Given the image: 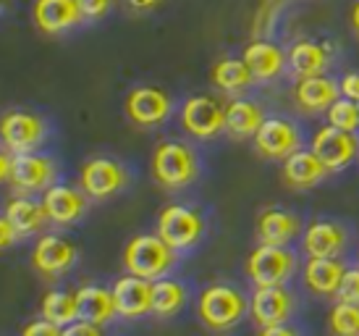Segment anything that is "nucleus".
<instances>
[{
    "instance_id": "1",
    "label": "nucleus",
    "mask_w": 359,
    "mask_h": 336,
    "mask_svg": "<svg viewBox=\"0 0 359 336\" xmlns=\"http://www.w3.org/2000/svg\"><path fill=\"white\" fill-rule=\"evenodd\" d=\"M152 179L165 189H184L200 176V158L187 142H160L152 150Z\"/></svg>"
},
{
    "instance_id": "2",
    "label": "nucleus",
    "mask_w": 359,
    "mask_h": 336,
    "mask_svg": "<svg viewBox=\"0 0 359 336\" xmlns=\"http://www.w3.org/2000/svg\"><path fill=\"white\" fill-rule=\"evenodd\" d=\"M173 266H176V250L160 234H137L123 247V268L134 276L158 281L168 276Z\"/></svg>"
},
{
    "instance_id": "3",
    "label": "nucleus",
    "mask_w": 359,
    "mask_h": 336,
    "mask_svg": "<svg viewBox=\"0 0 359 336\" xmlns=\"http://www.w3.org/2000/svg\"><path fill=\"white\" fill-rule=\"evenodd\" d=\"M247 297L229 284H210L202 289L197 299V316L202 326H208L210 331H229L247 316Z\"/></svg>"
},
{
    "instance_id": "4",
    "label": "nucleus",
    "mask_w": 359,
    "mask_h": 336,
    "mask_svg": "<svg viewBox=\"0 0 359 336\" xmlns=\"http://www.w3.org/2000/svg\"><path fill=\"white\" fill-rule=\"evenodd\" d=\"M205 226H208L205 216L189 205H165L158 216V234L176 252L197 247L200 239L205 237Z\"/></svg>"
},
{
    "instance_id": "5",
    "label": "nucleus",
    "mask_w": 359,
    "mask_h": 336,
    "mask_svg": "<svg viewBox=\"0 0 359 336\" xmlns=\"http://www.w3.org/2000/svg\"><path fill=\"white\" fill-rule=\"evenodd\" d=\"M297 273V255L278 245H257L247 257V276L255 287H280Z\"/></svg>"
},
{
    "instance_id": "6",
    "label": "nucleus",
    "mask_w": 359,
    "mask_h": 336,
    "mask_svg": "<svg viewBox=\"0 0 359 336\" xmlns=\"http://www.w3.org/2000/svg\"><path fill=\"white\" fill-rule=\"evenodd\" d=\"M181 127L194 139H215L226 131V105L208 95H194L181 105Z\"/></svg>"
},
{
    "instance_id": "7",
    "label": "nucleus",
    "mask_w": 359,
    "mask_h": 336,
    "mask_svg": "<svg viewBox=\"0 0 359 336\" xmlns=\"http://www.w3.org/2000/svg\"><path fill=\"white\" fill-rule=\"evenodd\" d=\"M129 184V174L113 158H90L79 168V187L92 200H108Z\"/></svg>"
},
{
    "instance_id": "8",
    "label": "nucleus",
    "mask_w": 359,
    "mask_h": 336,
    "mask_svg": "<svg viewBox=\"0 0 359 336\" xmlns=\"http://www.w3.org/2000/svg\"><path fill=\"white\" fill-rule=\"evenodd\" d=\"M45 134H48V124L32 110H8L0 124L3 148L11 153H34V148H40L45 142Z\"/></svg>"
},
{
    "instance_id": "9",
    "label": "nucleus",
    "mask_w": 359,
    "mask_h": 336,
    "mask_svg": "<svg viewBox=\"0 0 359 336\" xmlns=\"http://www.w3.org/2000/svg\"><path fill=\"white\" fill-rule=\"evenodd\" d=\"M55 176H58V166L48 155L13 153V166H11V176L6 184H11V187L24 192V195H32V192L50 189Z\"/></svg>"
},
{
    "instance_id": "10",
    "label": "nucleus",
    "mask_w": 359,
    "mask_h": 336,
    "mask_svg": "<svg viewBox=\"0 0 359 336\" xmlns=\"http://www.w3.org/2000/svg\"><path fill=\"white\" fill-rule=\"evenodd\" d=\"M170 108H173V100L168 92L152 84L134 87L123 100V110L137 127H158L170 116Z\"/></svg>"
},
{
    "instance_id": "11",
    "label": "nucleus",
    "mask_w": 359,
    "mask_h": 336,
    "mask_svg": "<svg viewBox=\"0 0 359 336\" xmlns=\"http://www.w3.org/2000/svg\"><path fill=\"white\" fill-rule=\"evenodd\" d=\"M255 150L268 160H286L302 150V134L289 119H265L255 134Z\"/></svg>"
},
{
    "instance_id": "12",
    "label": "nucleus",
    "mask_w": 359,
    "mask_h": 336,
    "mask_svg": "<svg viewBox=\"0 0 359 336\" xmlns=\"http://www.w3.org/2000/svg\"><path fill=\"white\" fill-rule=\"evenodd\" d=\"M309 150L325 163L328 171H341L359 155V139L354 137V131H344V129L328 124V127L318 129Z\"/></svg>"
},
{
    "instance_id": "13",
    "label": "nucleus",
    "mask_w": 359,
    "mask_h": 336,
    "mask_svg": "<svg viewBox=\"0 0 359 336\" xmlns=\"http://www.w3.org/2000/svg\"><path fill=\"white\" fill-rule=\"evenodd\" d=\"M76 257H79V250L66 237L45 234L32 250V266L45 278H58L76 266Z\"/></svg>"
},
{
    "instance_id": "14",
    "label": "nucleus",
    "mask_w": 359,
    "mask_h": 336,
    "mask_svg": "<svg viewBox=\"0 0 359 336\" xmlns=\"http://www.w3.org/2000/svg\"><path fill=\"white\" fill-rule=\"evenodd\" d=\"M250 316L259 328L280 326L294 316V295L283 287H257L250 299Z\"/></svg>"
},
{
    "instance_id": "15",
    "label": "nucleus",
    "mask_w": 359,
    "mask_h": 336,
    "mask_svg": "<svg viewBox=\"0 0 359 336\" xmlns=\"http://www.w3.org/2000/svg\"><path fill=\"white\" fill-rule=\"evenodd\" d=\"M42 205L48 221L55 226H71L87 213V195L84 189H74L69 184H53L42 192Z\"/></svg>"
},
{
    "instance_id": "16",
    "label": "nucleus",
    "mask_w": 359,
    "mask_h": 336,
    "mask_svg": "<svg viewBox=\"0 0 359 336\" xmlns=\"http://www.w3.org/2000/svg\"><path fill=\"white\" fill-rule=\"evenodd\" d=\"M113 299L121 318H142L152 313V281L142 276H121L113 284Z\"/></svg>"
},
{
    "instance_id": "17",
    "label": "nucleus",
    "mask_w": 359,
    "mask_h": 336,
    "mask_svg": "<svg viewBox=\"0 0 359 336\" xmlns=\"http://www.w3.org/2000/svg\"><path fill=\"white\" fill-rule=\"evenodd\" d=\"M241 58L250 66L252 79L255 82L278 79L280 74H283V69L289 66V53H283L276 42L262 40V37H259V40H252L250 45L244 48Z\"/></svg>"
},
{
    "instance_id": "18",
    "label": "nucleus",
    "mask_w": 359,
    "mask_h": 336,
    "mask_svg": "<svg viewBox=\"0 0 359 336\" xmlns=\"http://www.w3.org/2000/svg\"><path fill=\"white\" fill-rule=\"evenodd\" d=\"M34 24L45 34H63L84 21L76 0H34Z\"/></svg>"
},
{
    "instance_id": "19",
    "label": "nucleus",
    "mask_w": 359,
    "mask_h": 336,
    "mask_svg": "<svg viewBox=\"0 0 359 336\" xmlns=\"http://www.w3.org/2000/svg\"><path fill=\"white\" fill-rule=\"evenodd\" d=\"M349 242V234L333 221H312L302 234V250L307 257H339Z\"/></svg>"
},
{
    "instance_id": "20",
    "label": "nucleus",
    "mask_w": 359,
    "mask_h": 336,
    "mask_svg": "<svg viewBox=\"0 0 359 336\" xmlns=\"http://www.w3.org/2000/svg\"><path fill=\"white\" fill-rule=\"evenodd\" d=\"M302 231V221L289 210L268 208L257 216L255 224V234H257L259 245H278L286 247L291 239H297Z\"/></svg>"
},
{
    "instance_id": "21",
    "label": "nucleus",
    "mask_w": 359,
    "mask_h": 336,
    "mask_svg": "<svg viewBox=\"0 0 359 336\" xmlns=\"http://www.w3.org/2000/svg\"><path fill=\"white\" fill-rule=\"evenodd\" d=\"M328 174L330 171L325 168V163L312 150H297L294 155H289V158L283 160V168H280V176L286 181V187L291 189L318 187Z\"/></svg>"
},
{
    "instance_id": "22",
    "label": "nucleus",
    "mask_w": 359,
    "mask_h": 336,
    "mask_svg": "<svg viewBox=\"0 0 359 336\" xmlns=\"http://www.w3.org/2000/svg\"><path fill=\"white\" fill-rule=\"evenodd\" d=\"M339 82L328 77H304L294 84V103L302 113H323L339 100Z\"/></svg>"
},
{
    "instance_id": "23",
    "label": "nucleus",
    "mask_w": 359,
    "mask_h": 336,
    "mask_svg": "<svg viewBox=\"0 0 359 336\" xmlns=\"http://www.w3.org/2000/svg\"><path fill=\"white\" fill-rule=\"evenodd\" d=\"M346 273V266L339 257H307L302 278L304 287L318 297H336L341 287V278Z\"/></svg>"
},
{
    "instance_id": "24",
    "label": "nucleus",
    "mask_w": 359,
    "mask_h": 336,
    "mask_svg": "<svg viewBox=\"0 0 359 336\" xmlns=\"http://www.w3.org/2000/svg\"><path fill=\"white\" fill-rule=\"evenodd\" d=\"M330 66V48L315 40H299L289 50V69L297 79L320 77Z\"/></svg>"
},
{
    "instance_id": "25",
    "label": "nucleus",
    "mask_w": 359,
    "mask_h": 336,
    "mask_svg": "<svg viewBox=\"0 0 359 336\" xmlns=\"http://www.w3.org/2000/svg\"><path fill=\"white\" fill-rule=\"evenodd\" d=\"M265 110L255 100H231L226 105V131L233 139H250L257 134V129L265 124Z\"/></svg>"
},
{
    "instance_id": "26",
    "label": "nucleus",
    "mask_w": 359,
    "mask_h": 336,
    "mask_svg": "<svg viewBox=\"0 0 359 336\" xmlns=\"http://www.w3.org/2000/svg\"><path fill=\"white\" fill-rule=\"evenodd\" d=\"M79 297V318L90 321L97 326H108L113 318L118 316L116 310V299H113V289L97 287V284H87L76 292Z\"/></svg>"
},
{
    "instance_id": "27",
    "label": "nucleus",
    "mask_w": 359,
    "mask_h": 336,
    "mask_svg": "<svg viewBox=\"0 0 359 336\" xmlns=\"http://www.w3.org/2000/svg\"><path fill=\"white\" fill-rule=\"evenodd\" d=\"M3 218H8L13 228L19 231V237H32L37 234L45 221H48V213H45V205L37 202L32 198H13L8 200V205L3 210Z\"/></svg>"
},
{
    "instance_id": "28",
    "label": "nucleus",
    "mask_w": 359,
    "mask_h": 336,
    "mask_svg": "<svg viewBox=\"0 0 359 336\" xmlns=\"http://www.w3.org/2000/svg\"><path fill=\"white\" fill-rule=\"evenodd\" d=\"M210 79L212 84L226 92V95H239L250 87L252 82V71L250 66L244 63V58H220L215 60V66L210 71Z\"/></svg>"
},
{
    "instance_id": "29",
    "label": "nucleus",
    "mask_w": 359,
    "mask_h": 336,
    "mask_svg": "<svg viewBox=\"0 0 359 336\" xmlns=\"http://www.w3.org/2000/svg\"><path fill=\"white\" fill-rule=\"evenodd\" d=\"M42 318H48L50 323L66 328L74 321H79V297L76 292H66V289H50L42 297L40 302Z\"/></svg>"
},
{
    "instance_id": "30",
    "label": "nucleus",
    "mask_w": 359,
    "mask_h": 336,
    "mask_svg": "<svg viewBox=\"0 0 359 336\" xmlns=\"http://www.w3.org/2000/svg\"><path fill=\"white\" fill-rule=\"evenodd\" d=\"M187 305V287L176 278L163 276L152 281V313L158 318L179 316Z\"/></svg>"
},
{
    "instance_id": "31",
    "label": "nucleus",
    "mask_w": 359,
    "mask_h": 336,
    "mask_svg": "<svg viewBox=\"0 0 359 336\" xmlns=\"http://www.w3.org/2000/svg\"><path fill=\"white\" fill-rule=\"evenodd\" d=\"M328 331L333 336H359V305L339 302L328 313Z\"/></svg>"
},
{
    "instance_id": "32",
    "label": "nucleus",
    "mask_w": 359,
    "mask_h": 336,
    "mask_svg": "<svg viewBox=\"0 0 359 336\" xmlns=\"http://www.w3.org/2000/svg\"><path fill=\"white\" fill-rule=\"evenodd\" d=\"M328 124L344 131H357L359 129V103L349 98H339L328 110Z\"/></svg>"
},
{
    "instance_id": "33",
    "label": "nucleus",
    "mask_w": 359,
    "mask_h": 336,
    "mask_svg": "<svg viewBox=\"0 0 359 336\" xmlns=\"http://www.w3.org/2000/svg\"><path fill=\"white\" fill-rule=\"evenodd\" d=\"M339 302H351L359 305V268H346V273L341 278V287L336 292Z\"/></svg>"
},
{
    "instance_id": "34",
    "label": "nucleus",
    "mask_w": 359,
    "mask_h": 336,
    "mask_svg": "<svg viewBox=\"0 0 359 336\" xmlns=\"http://www.w3.org/2000/svg\"><path fill=\"white\" fill-rule=\"evenodd\" d=\"M79 3L84 19H102L113 8V0H76Z\"/></svg>"
},
{
    "instance_id": "35",
    "label": "nucleus",
    "mask_w": 359,
    "mask_h": 336,
    "mask_svg": "<svg viewBox=\"0 0 359 336\" xmlns=\"http://www.w3.org/2000/svg\"><path fill=\"white\" fill-rule=\"evenodd\" d=\"M21 336H63V328L50 323L48 318H40V321H32L24 326Z\"/></svg>"
},
{
    "instance_id": "36",
    "label": "nucleus",
    "mask_w": 359,
    "mask_h": 336,
    "mask_svg": "<svg viewBox=\"0 0 359 336\" xmlns=\"http://www.w3.org/2000/svg\"><path fill=\"white\" fill-rule=\"evenodd\" d=\"M63 336H102V326L90 323V321H74L71 326L63 328Z\"/></svg>"
},
{
    "instance_id": "37",
    "label": "nucleus",
    "mask_w": 359,
    "mask_h": 336,
    "mask_svg": "<svg viewBox=\"0 0 359 336\" xmlns=\"http://www.w3.org/2000/svg\"><path fill=\"white\" fill-rule=\"evenodd\" d=\"M339 89H341V98H349L354 103H359V74H354V71L344 74L339 82Z\"/></svg>"
},
{
    "instance_id": "38",
    "label": "nucleus",
    "mask_w": 359,
    "mask_h": 336,
    "mask_svg": "<svg viewBox=\"0 0 359 336\" xmlns=\"http://www.w3.org/2000/svg\"><path fill=\"white\" fill-rule=\"evenodd\" d=\"M16 239H19V231L13 228V224L8 218H0V245H3V250H8Z\"/></svg>"
},
{
    "instance_id": "39",
    "label": "nucleus",
    "mask_w": 359,
    "mask_h": 336,
    "mask_svg": "<svg viewBox=\"0 0 359 336\" xmlns=\"http://www.w3.org/2000/svg\"><path fill=\"white\" fill-rule=\"evenodd\" d=\"M11 166H13V153L3 148V153H0V179H3V181H8Z\"/></svg>"
},
{
    "instance_id": "40",
    "label": "nucleus",
    "mask_w": 359,
    "mask_h": 336,
    "mask_svg": "<svg viewBox=\"0 0 359 336\" xmlns=\"http://www.w3.org/2000/svg\"><path fill=\"white\" fill-rule=\"evenodd\" d=\"M257 336H299L294 328H289L286 323H280V326H268V328H259Z\"/></svg>"
},
{
    "instance_id": "41",
    "label": "nucleus",
    "mask_w": 359,
    "mask_h": 336,
    "mask_svg": "<svg viewBox=\"0 0 359 336\" xmlns=\"http://www.w3.org/2000/svg\"><path fill=\"white\" fill-rule=\"evenodd\" d=\"M163 0H126V6H129L131 11H152V8H158Z\"/></svg>"
},
{
    "instance_id": "42",
    "label": "nucleus",
    "mask_w": 359,
    "mask_h": 336,
    "mask_svg": "<svg viewBox=\"0 0 359 336\" xmlns=\"http://www.w3.org/2000/svg\"><path fill=\"white\" fill-rule=\"evenodd\" d=\"M349 19H351V27H354V32L359 34V0L354 3V6H351V16H349Z\"/></svg>"
}]
</instances>
